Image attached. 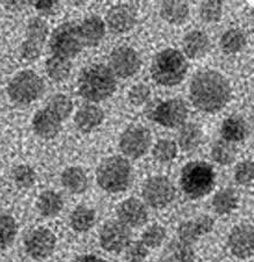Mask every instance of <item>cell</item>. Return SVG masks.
Listing matches in <instances>:
<instances>
[{"label":"cell","mask_w":254,"mask_h":262,"mask_svg":"<svg viewBox=\"0 0 254 262\" xmlns=\"http://www.w3.org/2000/svg\"><path fill=\"white\" fill-rule=\"evenodd\" d=\"M193 104L205 113H216L226 106L231 99V89L221 73L203 70L193 77L189 86Z\"/></svg>","instance_id":"obj_1"},{"label":"cell","mask_w":254,"mask_h":262,"mask_svg":"<svg viewBox=\"0 0 254 262\" xmlns=\"http://www.w3.org/2000/svg\"><path fill=\"white\" fill-rule=\"evenodd\" d=\"M78 91L90 102H101L116 91V79L111 69L103 64H94L82 70L78 79Z\"/></svg>","instance_id":"obj_2"},{"label":"cell","mask_w":254,"mask_h":262,"mask_svg":"<svg viewBox=\"0 0 254 262\" xmlns=\"http://www.w3.org/2000/svg\"><path fill=\"white\" fill-rule=\"evenodd\" d=\"M188 62L185 55L177 49H165L155 56L151 64V76L157 84L172 87L185 79Z\"/></svg>","instance_id":"obj_3"},{"label":"cell","mask_w":254,"mask_h":262,"mask_svg":"<svg viewBox=\"0 0 254 262\" xmlns=\"http://www.w3.org/2000/svg\"><path fill=\"white\" fill-rule=\"evenodd\" d=\"M216 174L213 166L204 161H192L185 165L180 176L183 193L192 200L208 195L215 186Z\"/></svg>","instance_id":"obj_4"},{"label":"cell","mask_w":254,"mask_h":262,"mask_svg":"<svg viewBox=\"0 0 254 262\" xmlns=\"http://www.w3.org/2000/svg\"><path fill=\"white\" fill-rule=\"evenodd\" d=\"M96 181L100 188L108 193L124 191L131 181L130 163L120 156L108 157L96 169Z\"/></svg>","instance_id":"obj_5"},{"label":"cell","mask_w":254,"mask_h":262,"mask_svg":"<svg viewBox=\"0 0 254 262\" xmlns=\"http://www.w3.org/2000/svg\"><path fill=\"white\" fill-rule=\"evenodd\" d=\"M45 92V81L36 72L25 70L16 73L7 86L8 97L16 104H29L41 97Z\"/></svg>","instance_id":"obj_6"},{"label":"cell","mask_w":254,"mask_h":262,"mask_svg":"<svg viewBox=\"0 0 254 262\" xmlns=\"http://www.w3.org/2000/svg\"><path fill=\"white\" fill-rule=\"evenodd\" d=\"M52 55L71 59L84 49L85 45L79 33V25L65 23L52 32L49 41Z\"/></svg>","instance_id":"obj_7"},{"label":"cell","mask_w":254,"mask_h":262,"mask_svg":"<svg viewBox=\"0 0 254 262\" xmlns=\"http://www.w3.org/2000/svg\"><path fill=\"white\" fill-rule=\"evenodd\" d=\"M49 28L41 17H33L29 20L26 32V38L20 47V55L25 60H35L40 57L46 45Z\"/></svg>","instance_id":"obj_8"},{"label":"cell","mask_w":254,"mask_h":262,"mask_svg":"<svg viewBox=\"0 0 254 262\" xmlns=\"http://www.w3.org/2000/svg\"><path fill=\"white\" fill-rule=\"evenodd\" d=\"M187 115V106L181 99H170L153 108L149 117L161 126L173 129L183 125Z\"/></svg>","instance_id":"obj_9"},{"label":"cell","mask_w":254,"mask_h":262,"mask_svg":"<svg viewBox=\"0 0 254 262\" xmlns=\"http://www.w3.org/2000/svg\"><path fill=\"white\" fill-rule=\"evenodd\" d=\"M143 198L153 209H163L173 202L175 188L166 177L157 176L147 179L143 186Z\"/></svg>","instance_id":"obj_10"},{"label":"cell","mask_w":254,"mask_h":262,"mask_svg":"<svg viewBox=\"0 0 254 262\" xmlns=\"http://www.w3.org/2000/svg\"><path fill=\"white\" fill-rule=\"evenodd\" d=\"M151 146V134L142 125H131L120 137V148L129 158H141Z\"/></svg>","instance_id":"obj_11"},{"label":"cell","mask_w":254,"mask_h":262,"mask_svg":"<svg viewBox=\"0 0 254 262\" xmlns=\"http://www.w3.org/2000/svg\"><path fill=\"white\" fill-rule=\"evenodd\" d=\"M99 239L104 251L121 253L131 243V231L120 221H109L103 224Z\"/></svg>","instance_id":"obj_12"},{"label":"cell","mask_w":254,"mask_h":262,"mask_svg":"<svg viewBox=\"0 0 254 262\" xmlns=\"http://www.w3.org/2000/svg\"><path fill=\"white\" fill-rule=\"evenodd\" d=\"M56 235L46 228H37L26 235V253L34 260H45L55 251Z\"/></svg>","instance_id":"obj_13"},{"label":"cell","mask_w":254,"mask_h":262,"mask_svg":"<svg viewBox=\"0 0 254 262\" xmlns=\"http://www.w3.org/2000/svg\"><path fill=\"white\" fill-rule=\"evenodd\" d=\"M109 69L114 76L125 79L139 71L141 58L133 48L126 46L119 47L114 49L109 56Z\"/></svg>","instance_id":"obj_14"},{"label":"cell","mask_w":254,"mask_h":262,"mask_svg":"<svg viewBox=\"0 0 254 262\" xmlns=\"http://www.w3.org/2000/svg\"><path fill=\"white\" fill-rule=\"evenodd\" d=\"M227 245L232 254L239 259H248L254 251V230L251 224H240L231 230Z\"/></svg>","instance_id":"obj_15"},{"label":"cell","mask_w":254,"mask_h":262,"mask_svg":"<svg viewBox=\"0 0 254 262\" xmlns=\"http://www.w3.org/2000/svg\"><path fill=\"white\" fill-rule=\"evenodd\" d=\"M214 229V220L207 215L192 218L183 222L178 229V239L193 245L203 235L210 233Z\"/></svg>","instance_id":"obj_16"},{"label":"cell","mask_w":254,"mask_h":262,"mask_svg":"<svg viewBox=\"0 0 254 262\" xmlns=\"http://www.w3.org/2000/svg\"><path fill=\"white\" fill-rule=\"evenodd\" d=\"M117 217L129 229L139 228L147 221V210L142 201L130 198L121 202L117 207Z\"/></svg>","instance_id":"obj_17"},{"label":"cell","mask_w":254,"mask_h":262,"mask_svg":"<svg viewBox=\"0 0 254 262\" xmlns=\"http://www.w3.org/2000/svg\"><path fill=\"white\" fill-rule=\"evenodd\" d=\"M137 16L135 11L128 5H117L108 11L106 16V24L113 34H124L133 29Z\"/></svg>","instance_id":"obj_18"},{"label":"cell","mask_w":254,"mask_h":262,"mask_svg":"<svg viewBox=\"0 0 254 262\" xmlns=\"http://www.w3.org/2000/svg\"><path fill=\"white\" fill-rule=\"evenodd\" d=\"M32 125L34 133L38 137L50 139L59 134L62 129V121L46 107L35 113Z\"/></svg>","instance_id":"obj_19"},{"label":"cell","mask_w":254,"mask_h":262,"mask_svg":"<svg viewBox=\"0 0 254 262\" xmlns=\"http://www.w3.org/2000/svg\"><path fill=\"white\" fill-rule=\"evenodd\" d=\"M211 43L208 35L201 30H192L187 33L182 40L183 52L188 58L198 59L203 57L209 52Z\"/></svg>","instance_id":"obj_20"},{"label":"cell","mask_w":254,"mask_h":262,"mask_svg":"<svg viewBox=\"0 0 254 262\" xmlns=\"http://www.w3.org/2000/svg\"><path fill=\"white\" fill-rule=\"evenodd\" d=\"M79 33L85 47H96L106 34V25L100 16L92 15L79 25Z\"/></svg>","instance_id":"obj_21"},{"label":"cell","mask_w":254,"mask_h":262,"mask_svg":"<svg viewBox=\"0 0 254 262\" xmlns=\"http://www.w3.org/2000/svg\"><path fill=\"white\" fill-rule=\"evenodd\" d=\"M104 120L103 111L95 104L82 106L74 115V124L82 133H91L101 125Z\"/></svg>","instance_id":"obj_22"},{"label":"cell","mask_w":254,"mask_h":262,"mask_svg":"<svg viewBox=\"0 0 254 262\" xmlns=\"http://www.w3.org/2000/svg\"><path fill=\"white\" fill-rule=\"evenodd\" d=\"M163 262H194L195 252L190 244L175 239L165 246L161 253Z\"/></svg>","instance_id":"obj_23"},{"label":"cell","mask_w":254,"mask_h":262,"mask_svg":"<svg viewBox=\"0 0 254 262\" xmlns=\"http://www.w3.org/2000/svg\"><path fill=\"white\" fill-rule=\"evenodd\" d=\"M221 134L224 141L229 143L242 142L247 137L248 126L246 121L239 115H231L223 121Z\"/></svg>","instance_id":"obj_24"},{"label":"cell","mask_w":254,"mask_h":262,"mask_svg":"<svg viewBox=\"0 0 254 262\" xmlns=\"http://www.w3.org/2000/svg\"><path fill=\"white\" fill-rule=\"evenodd\" d=\"M60 181L64 188L72 194H82L89 187V179L85 171L77 166L65 168L60 176Z\"/></svg>","instance_id":"obj_25"},{"label":"cell","mask_w":254,"mask_h":262,"mask_svg":"<svg viewBox=\"0 0 254 262\" xmlns=\"http://www.w3.org/2000/svg\"><path fill=\"white\" fill-rule=\"evenodd\" d=\"M36 207L43 217L51 218L58 215L64 207V201L58 193L54 190H45L38 196Z\"/></svg>","instance_id":"obj_26"},{"label":"cell","mask_w":254,"mask_h":262,"mask_svg":"<svg viewBox=\"0 0 254 262\" xmlns=\"http://www.w3.org/2000/svg\"><path fill=\"white\" fill-rule=\"evenodd\" d=\"M160 15L166 23L171 25H181L189 15V7L183 2H163L160 6Z\"/></svg>","instance_id":"obj_27"},{"label":"cell","mask_w":254,"mask_h":262,"mask_svg":"<svg viewBox=\"0 0 254 262\" xmlns=\"http://www.w3.org/2000/svg\"><path fill=\"white\" fill-rule=\"evenodd\" d=\"M203 142V131L201 126L195 123L181 125L178 134V143L183 151H193L198 148Z\"/></svg>","instance_id":"obj_28"},{"label":"cell","mask_w":254,"mask_h":262,"mask_svg":"<svg viewBox=\"0 0 254 262\" xmlns=\"http://www.w3.org/2000/svg\"><path fill=\"white\" fill-rule=\"evenodd\" d=\"M95 211L86 205H78L70 216V225L76 232L84 233L95 224Z\"/></svg>","instance_id":"obj_29"},{"label":"cell","mask_w":254,"mask_h":262,"mask_svg":"<svg viewBox=\"0 0 254 262\" xmlns=\"http://www.w3.org/2000/svg\"><path fill=\"white\" fill-rule=\"evenodd\" d=\"M72 62L71 59L52 55L46 62V72L52 81L59 82L68 79L71 73Z\"/></svg>","instance_id":"obj_30"},{"label":"cell","mask_w":254,"mask_h":262,"mask_svg":"<svg viewBox=\"0 0 254 262\" xmlns=\"http://www.w3.org/2000/svg\"><path fill=\"white\" fill-rule=\"evenodd\" d=\"M238 194L232 188H223L213 199V208L221 216L229 215L238 205Z\"/></svg>","instance_id":"obj_31"},{"label":"cell","mask_w":254,"mask_h":262,"mask_svg":"<svg viewBox=\"0 0 254 262\" xmlns=\"http://www.w3.org/2000/svg\"><path fill=\"white\" fill-rule=\"evenodd\" d=\"M246 35L240 29L231 28L222 35L221 37V48L225 54L234 55L238 54L246 47Z\"/></svg>","instance_id":"obj_32"},{"label":"cell","mask_w":254,"mask_h":262,"mask_svg":"<svg viewBox=\"0 0 254 262\" xmlns=\"http://www.w3.org/2000/svg\"><path fill=\"white\" fill-rule=\"evenodd\" d=\"M46 107L63 122L71 115L73 111V102L67 95L55 94L49 99Z\"/></svg>","instance_id":"obj_33"},{"label":"cell","mask_w":254,"mask_h":262,"mask_svg":"<svg viewBox=\"0 0 254 262\" xmlns=\"http://www.w3.org/2000/svg\"><path fill=\"white\" fill-rule=\"evenodd\" d=\"M178 155L177 143L171 139H159L152 148V156L160 164H168Z\"/></svg>","instance_id":"obj_34"},{"label":"cell","mask_w":254,"mask_h":262,"mask_svg":"<svg viewBox=\"0 0 254 262\" xmlns=\"http://www.w3.org/2000/svg\"><path fill=\"white\" fill-rule=\"evenodd\" d=\"M237 150L232 143L221 139L215 142L211 148L213 159L220 165H230L235 161Z\"/></svg>","instance_id":"obj_35"},{"label":"cell","mask_w":254,"mask_h":262,"mask_svg":"<svg viewBox=\"0 0 254 262\" xmlns=\"http://www.w3.org/2000/svg\"><path fill=\"white\" fill-rule=\"evenodd\" d=\"M17 233V226L14 218L7 213L0 212V250L12 245Z\"/></svg>","instance_id":"obj_36"},{"label":"cell","mask_w":254,"mask_h":262,"mask_svg":"<svg viewBox=\"0 0 254 262\" xmlns=\"http://www.w3.org/2000/svg\"><path fill=\"white\" fill-rule=\"evenodd\" d=\"M13 180L19 188L28 189L36 182V173L28 165H17L13 168Z\"/></svg>","instance_id":"obj_37"},{"label":"cell","mask_w":254,"mask_h":262,"mask_svg":"<svg viewBox=\"0 0 254 262\" xmlns=\"http://www.w3.org/2000/svg\"><path fill=\"white\" fill-rule=\"evenodd\" d=\"M166 230L161 225L153 224L144 231L141 242L147 248H157L165 242Z\"/></svg>","instance_id":"obj_38"},{"label":"cell","mask_w":254,"mask_h":262,"mask_svg":"<svg viewBox=\"0 0 254 262\" xmlns=\"http://www.w3.org/2000/svg\"><path fill=\"white\" fill-rule=\"evenodd\" d=\"M223 14V3L210 0V2H203L200 6V16L204 23L215 24L221 20Z\"/></svg>","instance_id":"obj_39"},{"label":"cell","mask_w":254,"mask_h":262,"mask_svg":"<svg viewBox=\"0 0 254 262\" xmlns=\"http://www.w3.org/2000/svg\"><path fill=\"white\" fill-rule=\"evenodd\" d=\"M235 179L239 185H251L254 179V165L251 160H245L237 165L235 171Z\"/></svg>","instance_id":"obj_40"},{"label":"cell","mask_w":254,"mask_h":262,"mask_svg":"<svg viewBox=\"0 0 254 262\" xmlns=\"http://www.w3.org/2000/svg\"><path fill=\"white\" fill-rule=\"evenodd\" d=\"M151 90L145 84H137L133 86L128 93V99L131 104L136 107H141L144 103L147 102L150 99Z\"/></svg>","instance_id":"obj_41"},{"label":"cell","mask_w":254,"mask_h":262,"mask_svg":"<svg viewBox=\"0 0 254 262\" xmlns=\"http://www.w3.org/2000/svg\"><path fill=\"white\" fill-rule=\"evenodd\" d=\"M126 259L129 262H139L146 259L149 254V248L144 244L138 240V242H131L128 247L125 248Z\"/></svg>","instance_id":"obj_42"},{"label":"cell","mask_w":254,"mask_h":262,"mask_svg":"<svg viewBox=\"0 0 254 262\" xmlns=\"http://www.w3.org/2000/svg\"><path fill=\"white\" fill-rule=\"evenodd\" d=\"M58 7V2H54V0H42V2L35 3V8L42 13V14H54L55 11Z\"/></svg>","instance_id":"obj_43"},{"label":"cell","mask_w":254,"mask_h":262,"mask_svg":"<svg viewBox=\"0 0 254 262\" xmlns=\"http://www.w3.org/2000/svg\"><path fill=\"white\" fill-rule=\"evenodd\" d=\"M73 262H107V261L103 260L102 257H99L93 254H87V255H81L79 257H77Z\"/></svg>","instance_id":"obj_44"},{"label":"cell","mask_w":254,"mask_h":262,"mask_svg":"<svg viewBox=\"0 0 254 262\" xmlns=\"http://www.w3.org/2000/svg\"><path fill=\"white\" fill-rule=\"evenodd\" d=\"M139 262H152V261H145V260H144V261H139Z\"/></svg>","instance_id":"obj_45"}]
</instances>
